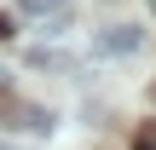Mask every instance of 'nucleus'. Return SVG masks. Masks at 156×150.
<instances>
[{"instance_id": "1", "label": "nucleus", "mask_w": 156, "mask_h": 150, "mask_svg": "<svg viewBox=\"0 0 156 150\" xmlns=\"http://www.w3.org/2000/svg\"><path fill=\"white\" fill-rule=\"evenodd\" d=\"M145 46V29L139 23H110V29H98V52L104 58H127V52H139Z\"/></svg>"}, {"instance_id": "2", "label": "nucleus", "mask_w": 156, "mask_h": 150, "mask_svg": "<svg viewBox=\"0 0 156 150\" xmlns=\"http://www.w3.org/2000/svg\"><path fill=\"white\" fill-rule=\"evenodd\" d=\"M12 116H17V127H29L35 139H46V133H52V110H41V104H17Z\"/></svg>"}, {"instance_id": "3", "label": "nucleus", "mask_w": 156, "mask_h": 150, "mask_svg": "<svg viewBox=\"0 0 156 150\" xmlns=\"http://www.w3.org/2000/svg\"><path fill=\"white\" fill-rule=\"evenodd\" d=\"M64 6H69V0H17V12H23V17H58Z\"/></svg>"}, {"instance_id": "4", "label": "nucleus", "mask_w": 156, "mask_h": 150, "mask_svg": "<svg viewBox=\"0 0 156 150\" xmlns=\"http://www.w3.org/2000/svg\"><path fill=\"white\" fill-rule=\"evenodd\" d=\"M133 150H156V121H145V127H139V139H133Z\"/></svg>"}, {"instance_id": "5", "label": "nucleus", "mask_w": 156, "mask_h": 150, "mask_svg": "<svg viewBox=\"0 0 156 150\" xmlns=\"http://www.w3.org/2000/svg\"><path fill=\"white\" fill-rule=\"evenodd\" d=\"M12 110H17V98H12V92L0 87V116H12Z\"/></svg>"}, {"instance_id": "6", "label": "nucleus", "mask_w": 156, "mask_h": 150, "mask_svg": "<svg viewBox=\"0 0 156 150\" xmlns=\"http://www.w3.org/2000/svg\"><path fill=\"white\" fill-rule=\"evenodd\" d=\"M0 150H12V145H0Z\"/></svg>"}, {"instance_id": "7", "label": "nucleus", "mask_w": 156, "mask_h": 150, "mask_svg": "<svg viewBox=\"0 0 156 150\" xmlns=\"http://www.w3.org/2000/svg\"><path fill=\"white\" fill-rule=\"evenodd\" d=\"M151 98H156V87H151Z\"/></svg>"}, {"instance_id": "8", "label": "nucleus", "mask_w": 156, "mask_h": 150, "mask_svg": "<svg viewBox=\"0 0 156 150\" xmlns=\"http://www.w3.org/2000/svg\"><path fill=\"white\" fill-rule=\"evenodd\" d=\"M0 29H6V23H0Z\"/></svg>"}]
</instances>
